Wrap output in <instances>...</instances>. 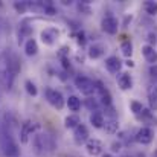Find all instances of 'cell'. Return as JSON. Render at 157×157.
<instances>
[{"mask_svg": "<svg viewBox=\"0 0 157 157\" xmlns=\"http://www.w3.org/2000/svg\"><path fill=\"white\" fill-rule=\"evenodd\" d=\"M148 101H150L151 110H157V87L156 86H151L148 89Z\"/></svg>", "mask_w": 157, "mask_h": 157, "instance_id": "cell-19", "label": "cell"}, {"mask_svg": "<svg viewBox=\"0 0 157 157\" xmlns=\"http://www.w3.org/2000/svg\"><path fill=\"white\" fill-rule=\"evenodd\" d=\"M34 148L40 156H43L46 153H52L55 148V142L52 140L51 136L37 133V134H34Z\"/></svg>", "mask_w": 157, "mask_h": 157, "instance_id": "cell-1", "label": "cell"}, {"mask_svg": "<svg viewBox=\"0 0 157 157\" xmlns=\"http://www.w3.org/2000/svg\"><path fill=\"white\" fill-rule=\"evenodd\" d=\"M105 69L110 73H117L122 69V63H121V59L117 56H108L105 59Z\"/></svg>", "mask_w": 157, "mask_h": 157, "instance_id": "cell-12", "label": "cell"}, {"mask_svg": "<svg viewBox=\"0 0 157 157\" xmlns=\"http://www.w3.org/2000/svg\"><path fill=\"white\" fill-rule=\"evenodd\" d=\"M102 142L99 140V139H89L87 142H86V150H87V153L90 154V156L96 157L99 156L101 153H102Z\"/></svg>", "mask_w": 157, "mask_h": 157, "instance_id": "cell-9", "label": "cell"}, {"mask_svg": "<svg viewBox=\"0 0 157 157\" xmlns=\"http://www.w3.org/2000/svg\"><path fill=\"white\" fill-rule=\"evenodd\" d=\"M101 26H102V31H104V32L110 34V35H114V34L117 32V29H119V21H117L116 17L107 15V17H104Z\"/></svg>", "mask_w": 157, "mask_h": 157, "instance_id": "cell-5", "label": "cell"}, {"mask_svg": "<svg viewBox=\"0 0 157 157\" xmlns=\"http://www.w3.org/2000/svg\"><path fill=\"white\" fill-rule=\"evenodd\" d=\"M14 8L18 11V12H25L26 9H28V2H21V3H14Z\"/></svg>", "mask_w": 157, "mask_h": 157, "instance_id": "cell-27", "label": "cell"}, {"mask_svg": "<svg viewBox=\"0 0 157 157\" xmlns=\"http://www.w3.org/2000/svg\"><path fill=\"white\" fill-rule=\"evenodd\" d=\"M73 139H75V142H76L78 145L86 144V142L89 140V130H87V127L82 125V124H79V125L75 128V131H73Z\"/></svg>", "mask_w": 157, "mask_h": 157, "instance_id": "cell-10", "label": "cell"}, {"mask_svg": "<svg viewBox=\"0 0 157 157\" xmlns=\"http://www.w3.org/2000/svg\"><path fill=\"white\" fill-rule=\"evenodd\" d=\"M130 107H131V111H133L134 114H140V113L144 111V105L140 104L139 101H133V102L130 104Z\"/></svg>", "mask_w": 157, "mask_h": 157, "instance_id": "cell-26", "label": "cell"}, {"mask_svg": "<svg viewBox=\"0 0 157 157\" xmlns=\"http://www.w3.org/2000/svg\"><path fill=\"white\" fill-rule=\"evenodd\" d=\"M58 35H59V31L55 29V28H48V29L41 31V40L48 46H52L55 43V40L58 38Z\"/></svg>", "mask_w": 157, "mask_h": 157, "instance_id": "cell-11", "label": "cell"}, {"mask_svg": "<svg viewBox=\"0 0 157 157\" xmlns=\"http://www.w3.org/2000/svg\"><path fill=\"white\" fill-rule=\"evenodd\" d=\"M46 99H48V102L52 105V107L58 108V110H61L64 107V98H63V95L58 90H55V89H48L46 90Z\"/></svg>", "mask_w": 157, "mask_h": 157, "instance_id": "cell-4", "label": "cell"}, {"mask_svg": "<svg viewBox=\"0 0 157 157\" xmlns=\"http://www.w3.org/2000/svg\"><path fill=\"white\" fill-rule=\"evenodd\" d=\"M125 64H127L128 67H134V61H131V59H127V61H125Z\"/></svg>", "mask_w": 157, "mask_h": 157, "instance_id": "cell-32", "label": "cell"}, {"mask_svg": "<svg viewBox=\"0 0 157 157\" xmlns=\"http://www.w3.org/2000/svg\"><path fill=\"white\" fill-rule=\"evenodd\" d=\"M38 52V44H37V41L34 40V38H29L28 41H26V44H25V53L28 55V56H34V55H37Z\"/></svg>", "mask_w": 157, "mask_h": 157, "instance_id": "cell-17", "label": "cell"}, {"mask_svg": "<svg viewBox=\"0 0 157 157\" xmlns=\"http://www.w3.org/2000/svg\"><path fill=\"white\" fill-rule=\"evenodd\" d=\"M86 107H87L90 111H98L99 102H98L95 98H87V99H86Z\"/></svg>", "mask_w": 157, "mask_h": 157, "instance_id": "cell-25", "label": "cell"}, {"mask_svg": "<svg viewBox=\"0 0 157 157\" xmlns=\"http://www.w3.org/2000/svg\"><path fill=\"white\" fill-rule=\"evenodd\" d=\"M75 86L86 96H90V95L95 93V81H92L89 76H82V75L76 76L75 78Z\"/></svg>", "mask_w": 157, "mask_h": 157, "instance_id": "cell-3", "label": "cell"}, {"mask_svg": "<svg viewBox=\"0 0 157 157\" xmlns=\"http://www.w3.org/2000/svg\"><path fill=\"white\" fill-rule=\"evenodd\" d=\"M78 43H79V44H84V43H86V35H84V32H79V34H78Z\"/></svg>", "mask_w": 157, "mask_h": 157, "instance_id": "cell-31", "label": "cell"}, {"mask_svg": "<svg viewBox=\"0 0 157 157\" xmlns=\"http://www.w3.org/2000/svg\"><path fill=\"white\" fill-rule=\"evenodd\" d=\"M104 114H102V111H93L92 114H90V124L95 127V128H102L104 127Z\"/></svg>", "mask_w": 157, "mask_h": 157, "instance_id": "cell-15", "label": "cell"}, {"mask_svg": "<svg viewBox=\"0 0 157 157\" xmlns=\"http://www.w3.org/2000/svg\"><path fill=\"white\" fill-rule=\"evenodd\" d=\"M144 8H145V11H147L150 15H156L157 14V2L148 0V2L144 3Z\"/></svg>", "mask_w": 157, "mask_h": 157, "instance_id": "cell-23", "label": "cell"}, {"mask_svg": "<svg viewBox=\"0 0 157 157\" xmlns=\"http://www.w3.org/2000/svg\"><path fill=\"white\" fill-rule=\"evenodd\" d=\"M104 128L108 134H114V133H117V130H119V122H117L116 119H110V121L104 122Z\"/></svg>", "mask_w": 157, "mask_h": 157, "instance_id": "cell-20", "label": "cell"}, {"mask_svg": "<svg viewBox=\"0 0 157 157\" xmlns=\"http://www.w3.org/2000/svg\"><path fill=\"white\" fill-rule=\"evenodd\" d=\"M79 124H81V119H79L78 114H70V116H67V117L64 119L66 128H73V130H75Z\"/></svg>", "mask_w": 157, "mask_h": 157, "instance_id": "cell-18", "label": "cell"}, {"mask_svg": "<svg viewBox=\"0 0 157 157\" xmlns=\"http://www.w3.org/2000/svg\"><path fill=\"white\" fill-rule=\"evenodd\" d=\"M121 51H122V55H124V56L130 58V56L133 55V44H131V41H124V43L121 44Z\"/></svg>", "mask_w": 157, "mask_h": 157, "instance_id": "cell-22", "label": "cell"}, {"mask_svg": "<svg viewBox=\"0 0 157 157\" xmlns=\"http://www.w3.org/2000/svg\"><path fill=\"white\" fill-rule=\"evenodd\" d=\"M148 41H150V46H151V44H154V43H156V41H157L156 34H153V32H150V34H148Z\"/></svg>", "mask_w": 157, "mask_h": 157, "instance_id": "cell-29", "label": "cell"}, {"mask_svg": "<svg viewBox=\"0 0 157 157\" xmlns=\"http://www.w3.org/2000/svg\"><path fill=\"white\" fill-rule=\"evenodd\" d=\"M25 89H26V92H28L31 96H37V95H38V89H37V86H35L31 79H28V81L25 82Z\"/></svg>", "mask_w": 157, "mask_h": 157, "instance_id": "cell-24", "label": "cell"}, {"mask_svg": "<svg viewBox=\"0 0 157 157\" xmlns=\"http://www.w3.org/2000/svg\"><path fill=\"white\" fill-rule=\"evenodd\" d=\"M37 128V125H34V122L31 121H26L21 124V128H20V142L21 144H28L29 142V137L32 136L34 130Z\"/></svg>", "mask_w": 157, "mask_h": 157, "instance_id": "cell-7", "label": "cell"}, {"mask_svg": "<svg viewBox=\"0 0 157 157\" xmlns=\"http://www.w3.org/2000/svg\"><path fill=\"white\" fill-rule=\"evenodd\" d=\"M105 52V46L101 44V43H95L89 48V56L92 59H96V58H101Z\"/></svg>", "mask_w": 157, "mask_h": 157, "instance_id": "cell-14", "label": "cell"}, {"mask_svg": "<svg viewBox=\"0 0 157 157\" xmlns=\"http://www.w3.org/2000/svg\"><path fill=\"white\" fill-rule=\"evenodd\" d=\"M0 140H2V150H3V154H5V156L6 157H18L20 148H18V145L12 140L11 133H8V131L2 133Z\"/></svg>", "mask_w": 157, "mask_h": 157, "instance_id": "cell-2", "label": "cell"}, {"mask_svg": "<svg viewBox=\"0 0 157 157\" xmlns=\"http://www.w3.org/2000/svg\"><path fill=\"white\" fill-rule=\"evenodd\" d=\"M154 139V131L148 127H142L137 133H136V142L142 144V145H148L151 144Z\"/></svg>", "mask_w": 157, "mask_h": 157, "instance_id": "cell-6", "label": "cell"}, {"mask_svg": "<svg viewBox=\"0 0 157 157\" xmlns=\"http://www.w3.org/2000/svg\"><path fill=\"white\" fill-rule=\"evenodd\" d=\"M142 53H144L145 59H147L148 63H151L153 66L157 63V51L154 49V46H150V44L142 46Z\"/></svg>", "mask_w": 157, "mask_h": 157, "instance_id": "cell-13", "label": "cell"}, {"mask_svg": "<svg viewBox=\"0 0 157 157\" xmlns=\"http://www.w3.org/2000/svg\"><path fill=\"white\" fill-rule=\"evenodd\" d=\"M67 107H69L70 111H78V110L81 108V99H79L78 96H75V95L69 96V99H67Z\"/></svg>", "mask_w": 157, "mask_h": 157, "instance_id": "cell-21", "label": "cell"}, {"mask_svg": "<svg viewBox=\"0 0 157 157\" xmlns=\"http://www.w3.org/2000/svg\"><path fill=\"white\" fill-rule=\"evenodd\" d=\"M150 75H151L154 79H157V64H154V66L150 67Z\"/></svg>", "mask_w": 157, "mask_h": 157, "instance_id": "cell-28", "label": "cell"}, {"mask_svg": "<svg viewBox=\"0 0 157 157\" xmlns=\"http://www.w3.org/2000/svg\"><path fill=\"white\" fill-rule=\"evenodd\" d=\"M95 92H98L99 99H101V102L105 107H110L111 105V95H110V92L105 89V86L101 81H95Z\"/></svg>", "mask_w": 157, "mask_h": 157, "instance_id": "cell-8", "label": "cell"}, {"mask_svg": "<svg viewBox=\"0 0 157 157\" xmlns=\"http://www.w3.org/2000/svg\"><path fill=\"white\" fill-rule=\"evenodd\" d=\"M111 151H113V153H119V151H121V144H119V142H114V144L111 145Z\"/></svg>", "mask_w": 157, "mask_h": 157, "instance_id": "cell-30", "label": "cell"}, {"mask_svg": "<svg viewBox=\"0 0 157 157\" xmlns=\"http://www.w3.org/2000/svg\"><path fill=\"white\" fill-rule=\"evenodd\" d=\"M117 84H119V87L122 90H130L133 87V79H131V76L128 73H122L119 76V79H117Z\"/></svg>", "mask_w": 157, "mask_h": 157, "instance_id": "cell-16", "label": "cell"}]
</instances>
